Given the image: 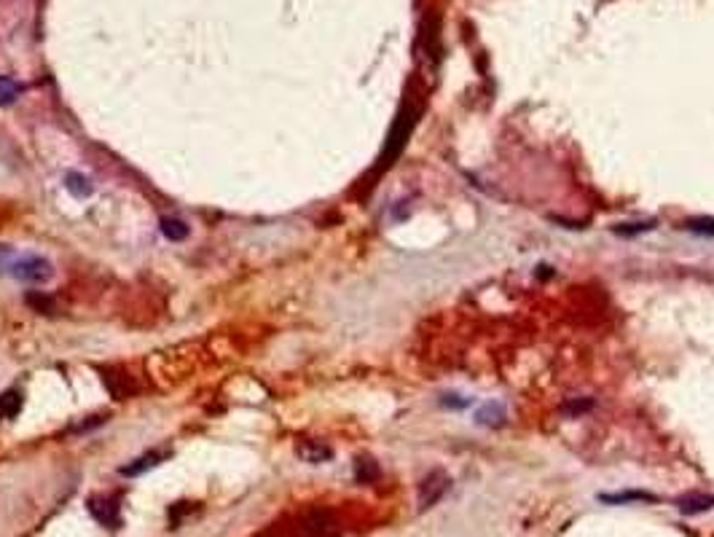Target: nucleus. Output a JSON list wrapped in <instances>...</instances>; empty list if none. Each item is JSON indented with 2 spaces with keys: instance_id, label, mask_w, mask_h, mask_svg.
I'll return each instance as SVG.
<instances>
[{
  "instance_id": "1",
  "label": "nucleus",
  "mask_w": 714,
  "mask_h": 537,
  "mask_svg": "<svg viewBox=\"0 0 714 537\" xmlns=\"http://www.w3.org/2000/svg\"><path fill=\"white\" fill-rule=\"evenodd\" d=\"M8 271H11V277H17V280H22V282H49L51 277H54V266H51V261L46 258H41V255H19V258H14L11 264H8Z\"/></svg>"
},
{
  "instance_id": "2",
  "label": "nucleus",
  "mask_w": 714,
  "mask_h": 537,
  "mask_svg": "<svg viewBox=\"0 0 714 537\" xmlns=\"http://www.w3.org/2000/svg\"><path fill=\"white\" fill-rule=\"evenodd\" d=\"M446 489H448V478H446L444 473H433L430 478H424L422 487H419V502H422V508H430L433 502H438V500L444 497Z\"/></svg>"
},
{
  "instance_id": "3",
  "label": "nucleus",
  "mask_w": 714,
  "mask_h": 537,
  "mask_svg": "<svg viewBox=\"0 0 714 537\" xmlns=\"http://www.w3.org/2000/svg\"><path fill=\"white\" fill-rule=\"evenodd\" d=\"M712 505H714L712 494H690V497H682V500H680V511L685 513V516L709 511Z\"/></svg>"
},
{
  "instance_id": "4",
  "label": "nucleus",
  "mask_w": 714,
  "mask_h": 537,
  "mask_svg": "<svg viewBox=\"0 0 714 537\" xmlns=\"http://www.w3.org/2000/svg\"><path fill=\"white\" fill-rule=\"evenodd\" d=\"M92 513L97 516L105 527H116L119 524V505H113L110 500H92Z\"/></svg>"
},
{
  "instance_id": "5",
  "label": "nucleus",
  "mask_w": 714,
  "mask_h": 537,
  "mask_svg": "<svg viewBox=\"0 0 714 537\" xmlns=\"http://www.w3.org/2000/svg\"><path fill=\"white\" fill-rule=\"evenodd\" d=\"M65 188L73 196H78V199H83V196L92 194V180L86 175H81V172H68L65 175Z\"/></svg>"
},
{
  "instance_id": "6",
  "label": "nucleus",
  "mask_w": 714,
  "mask_h": 537,
  "mask_svg": "<svg viewBox=\"0 0 714 537\" xmlns=\"http://www.w3.org/2000/svg\"><path fill=\"white\" fill-rule=\"evenodd\" d=\"M298 454H301L306 462L317 465V462H322V460H328V457H330V449H328V446H322V443H317V440H306V443H301V446H298Z\"/></svg>"
},
{
  "instance_id": "7",
  "label": "nucleus",
  "mask_w": 714,
  "mask_h": 537,
  "mask_svg": "<svg viewBox=\"0 0 714 537\" xmlns=\"http://www.w3.org/2000/svg\"><path fill=\"white\" fill-rule=\"evenodd\" d=\"M22 411V392L19 390H8L0 395V416L6 419H14V416Z\"/></svg>"
},
{
  "instance_id": "8",
  "label": "nucleus",
  "mask_w": 714,
  "mask_h": 537,
  "mask_svg": "<svg viewBox=\"0 0 714 537\" xmlns=\"http://www.w3.org/2000/svg\"><path fill=\"white\" fill-rule=\"evenodd\" d=\"M161 234L170 240V242H183L188 237V226L180 218H161Z\"/></svg>"
},
{
  "instance_id": "9",
  "label": "nucleus",
  "mask_w": 714,
  "mask_h": 537,
  "mask_svg": "<svg viewBox=\"0 0 714 537\" xmlns=\"http://www.w3.org/2000/svg\"><path fill=\"white\" fill-rule=\"evenodd\" d=\"M19 95H22V84H17V81L8 78V75H0V108H3V105H11Z\"/></svg>"
},
{
  "instance_id": "10",
  "label": "nucleus",
  "mask_w": 714,
  "mask_h": 537,
  "mask_svg": "<svg viewBox=\"0 0 714 537\" xmlns=\"http://www.w3.org/2000/svg\"><path fill=\"white\" fill-rule=\"evenodd\" d=\"M161 457H164V454H146V457H140V460H137L135 465H126V467H121V473H123V476H140L143 470L156 467Z\"/></svg>"
},
{
  "instance_id": "11",
  "label": "nucleus",
  "mask_w": 714,
  "mask_h": 537,
  "mask_svg": "<svg viewBox=\"0 0 714 537\" xmlns=\"http://www.w3.org/2000/svg\"><path fill=\"white\" fill-rule=\"evenodd\" d=\"M27 304H30V306H35L38 312H41V309H43V312H54V301L43 293H30L27 295Z\"/></svg>"
},
{
  "instance_id": "12",
  "label": "nucleus",
  "mask_w": 714,
  "mask_h": 537,
  "mask_svg": "<svg viewBox=\"0 0 714 537\" xmlns=\"http://www.w3.org/2000/svg\"><path fill=\"white\" fill-rule=\"evenodd\" d=\"M602 500H604V502H626V500H653V497H650V494H642V491H628V494L623 491V494H610V497L602 494Z\"/></svg>"
},
{
  "instance_id": "13",
  "label": "nucleus",
  "mask_w": 714,
  "mask_h": 537,
  "mask_svg": "<svg viewBox=\"0 0 714 537\" xmlns=\"http://www.w3.org/2000/svg\"><path fill=\"white\" fill-rule=\"evenodd\" d=\"M690 228L693 231H704V234H714V220H693Z\"/></svg>"
},
{
  "instance_id": "14",
  "label": "nucleus",
  "mask_w": 714,
  "mask_h": 537,
  "mask_svg": "<svg viewBox=\"0 0 714 537\" xmlns=\"http://www.w3.org/2000/svg\"><path fill=\"white\" fill-rule=\"evenodd\" d=\"M11 261H14V253H11L6 244H0V268H3V266L8 268V264H11Z\"/></svg>"
}]
</instances>
